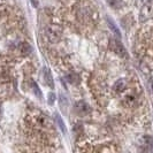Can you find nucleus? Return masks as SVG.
Masks as SVG:
<instances>
[{
	"mask_svg": "<svg viewBox=\"0 0 153 153\" xmlns=\"http://www.w3.org/2000/svg\"><path fill=\"white\" fill-rule=\"evenodd\" d=\"M153 16V0H149L140 9V21H146Z\"/></svg>",
	"mask_w": 153,
	"mask_h": 153,
	"instance_id": "f257e3e1",
	"label": "nucleus"
},
{
	"mask_svg": "<svg viewBox=\"0 0 153 153\" xmlns=\"http://www.w3.org/2000/svg\"><path fill=\"white\" fill-rule=\"evenodd\" d=\"M109 47H111V50H112L115 54H117V55H120V56H122V58H124L126 54H127L126 48L123 47L122 43L119 42L117 39H114V38L111 39V40H109Z\"/></svg>",
	"mask_w": 153,
	"mask_h": 153,
	"instance_id": "f03ea898",
	"label": "nucleus"
},
{
	"mask_svg": "<svg viewBox=\"0 0 153 153\" xmlns=\"http://www.w3.org/2000/svg\"><path fill=\"white\" fill-rule=\"evenodd\" d=\"M61 29L60 28H58L56 25H52V27H50L48 29H47V38L50 39V42H52V43H55V42H58L60 37H61Z\"/></svg>",
	"mask_w": 153,
	"mask_h": 153,
	"instance_id": "7ed1b4c3",
	"label": "nucleus"
},
{
	"mask_svg": "<svg viewBox=\"0 0 153 153\" xmlns=\"http://www.w3.org/2000/svg\"><path fill=\"white\" fill-rule=\"evenodd\" d=\"M75 112L81 116L89 114L90 113V106L85 101H78L75 105Z\"/></svg>",
	"mask_w": 153,
	"mask_h": 153,
	"instance_id": "20e7f679",
	"label": "nucleus"
},
{
	"mask_svg": "<svg viewBox=\"0 0 153 153\" xmlns=\"http://www.w3.org/2000/svg\"><path fill=\"white\" fill-rule=\"evenodd\" d=\"M123 102H124V105H126L127 107H134V106H136V104H137V98H136L134 94H128V96L124 98Z\"/></svg>",
	"mask_w": 153,
	"mask_h": 153,
	"instance_id": "39448f33",
	"label": "nucleus"
},
{
	"mask_svg": "<svg viewBox=\"0 0 153 153\" xmlns=\"http://www.w3.org/2000/svg\"><path fill=\"white\" fill-rule=\"evenodd\" d=\"M126 88H127V82L124 79H120V81L115 82L114 86H113V90L115 92H123Z\"/></svg>",
	"mask_w": 153,
	"mask_h": 153,
	"instance_id": "423d86ee",
	"label": "nucleus"
},
{
	"mask_svg": "<svg viewBox=\"0 0 153 153\" xmlns=\"http://www.w3.org/2000/svg\"><path fill=\"white\" fill-rule=\"evenodd\" d=\"M19 50H20L21 54H23V55H28V54L31 53V46L28 43H22L19 47Z\"/></svg>",
	"mask_w": 153,
	"mask_h": 153,
	"instance_id": "0eeeda50",
	"label": "nucleus"
},
{
	"mask_svg": "<svg viewBox=\"0 0 153 153\" xmlns=\"http://www.w3.org/2000/svg\"><path fill=\"white\" fill-rule=\"evenodd\" d=\"M107 4L114 9H117L122 6V0H107Z\"/></svg>",
	"mask_w": 153,
	"mask_h": 153,
	"instance_id": "6e6552de",
	"label": "nucleus"
},
{
	"mask_svg": "<svg viewBox=\"0 0 153 153\" xmlns=\"http://www.w3.org/2000/svg\"><path fill=\"white\" fill-rule=\"evenodd\" d=\"M68 79L70 83H77L78 81H79V78H78V76H77L75 73H73V74H70L68 76Z\"/></svg>",
	"mask_w": 153,
	"mask_h": 153,
	"instance_id": "1a4fd4ad",
	"label": "nucleus"
},
{
	"mask_svg": "<svg viewBox=\"0 0 153 153\" xmlns=\"http://www.w3.org/2000/svg\"><path fill=\"white\" fill-rule=\"evenodd\" d=\"M45 82L47 83L48 86L53 88V84H52V78H51V75H50V73H48V71H46L45 73Z\"/></svg>",
	"mask_w": 153,
	"mask_h": 153,
	"instance_id": "9d476101",
	"label": "nucleus"
},
{
	"mask_svg": "<svg viewBox=\"0 0 153 153\" xmlns=\"http://www.w3.org/2000/svg\"><path fill=\"white\" fill-rule=\"evenodd\" d=\"M108 22H109V24H111V28H112V30L113 31H115V33H116V35H119V36H120V31L117 30V29H116V27H115V24L113 22H112V21H111V20H109V21H108Z\"/></svg>",
	"mask_w": 153,
	"mask_h": 153,
	"instance_id": "9b49d317",
	"label": "nucleus"
}]
</instances>
